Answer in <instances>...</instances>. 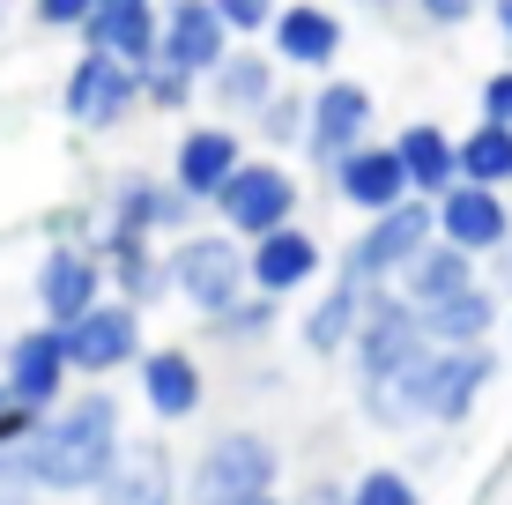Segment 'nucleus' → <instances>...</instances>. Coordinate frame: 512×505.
<instances>
[{"label":"nucleus","instance_id":"obj_1","mask_svg":"<svg viewBox=\"0 0 512 505\" xmlns=\"http://www.w3.org/2000/svg\"><path fill=\"white\" fill-rule=\"evenodd\" d=\"M119 439H127V409H119V394H104V379H90V394H60L52 409L30 416L23 439L8 446V468L30 498H90Z\"/></svg>","mask_w":512,"mask_h":505},{"label":"nucleus","instance_id":"obj_2","mask_svg":"<svg viewBox=\"0 0 512 505\" xmlns=\"http://www.w3.org/2000/svg\"><path fill=\"white\" fill-rule=\"evenodd\" d=\"M490 379H498V350H490V342H431L401 387H409L416 424H446L453 431V424H468V416L483 409Z\"/></svg>","mask_w":512,"mask_h":505},{"label":"nucleus","instance_id":"obj_3","mask_svg":"<svg viewBox=\"0 0 512 505\" xmlns=\"http://www.w3.org/2000/svg\"><path fill=\"white\" fill-rule=\"evenodd\" d=\"M282 483V446L268 431H216V439L193 454V468L179 476V505H245L260 491Z\"/></svg>","mask_w":512,"mask_h":505},{"label":"nucleus","instance_id":"obj_4","mask_svg":"<svg viewBox=\"0 0 512 505\" xmlns=\"http://www.w3.org/2000/svg\"><path fill=\"white\" fill-rule=\"evenodd\" d=\"M431 350V335H423L416 305L401 298L394 283H372L357 305V335H349V364H357V387H372V379H409L416 357Z\"/></svg>","mask_w":512,"mask_h":505},{"label":"nucleus","instance_id":"obj_5","mask_svg":"<svg viewBox=\"0 0 512 505\" xmlns=\"http://www.w3.org/2000/svg\"><path fill=\"white\" fill-rule=\"evenodd\" d=\"M164 283H171V298H186L193 312L231 305L245 290V238H231L223 223L216 231L186 223V231L171 238V253H164Z\"/></svg>","mask_w":512,"mask_h":505},{"label":"nucleus","instance_id":"obj_6","mask_svg":"<svg viewBox=\"0 0 512 505\" xmlns=\"http://www.w3.org/2000/svg\"><path fill=\"white\" fill-rule=\"evenodd\" d=\"M423 238H431V201H423V194H401L394 208L364 216V231L342 246L334 275H342V283H357V290L394 283V275H401V260H409V253L423 246Z\"/></svg>","mask_w":512,"mask_h":505},{"label":"nucleus","instance_id":"obj_7","mask_svg":"<svg viewBox=\"0 0 512 505\" xmlns=\"http://www.w3.org/2000/svg\"><path fill=\"white\" fill-rule=\"evenodd\" d=\"M208 216L223 223L231 238H260L275 223L297 216V171L275 164V156H238V171L208 194Z\"/></svg>","mask_w":512,"mask_h":505},{"label":"nucleus","instance_id":"obj_8","mask_svg":"<svg viewBox=\"0 0 512 505\" xmlns=\"http://www.w3.org/2000/svg\"><path fill=\"white\" fill-rule=\"evenodd\" d=\"M141 312L127 298H112L104 290L97 305H82L75 320H60V350H67V372L75 379H112V372H134L141 357Z\"/></svg>","mask_w":512,"mask_h":505},{"label":"nucleus","instance_id":"obj_9","mask_svg":"<svg viewBox=\"0 0 512 505\" xmlns=\"http://www.w3.org/2000/svg\"><path fill=\"white\" fill-rule=\"evenodd\" d=\"M134 104H141V67H127V60H112V52H90V45H82V60L67 67L60 112L75 119L82 134H112Z\"/></svg>","mask_w":512,"mask_h":505},{"label":"nucleus","instance_id":"obj_10","mask_svg":"<svg viewBox=\"0 0 512 505\" xmlns=\"http://www.w3.org/2000/svg\"><path fill=\"white\" fill-rule=\"evenodd\" d=\"M431 238H446V246H461L475 260L505 253V238H512L505 186H468V179L438 186V194H431Z\"/></svg>","mask_w":512,"mask_h":505},{"label":"nucleus","instance_id":"obj_11","mask_svg":"<svg viewBox=\"0 0 512 505\" xmlns=\"http://www.w3.org/2000/svg\"><path fill=\"white\" fill-rule=\"evenodd\" d=\"M372 90H364V82H349V75H334V82H320V90H305V134H297V142H305V156L312 164H334V156H349L364 142V134H372Z\"/></svg>","mask_w":512,"mask_h":505},{"label":"nucleus","instance_id":"obj_12","mask_svg":"<svg viewBox=\"0 0 512 505\" xmlns=\"http://www.w3.org/2000/svg\"><path fill=\"white\" fill-rule=\"evenodd\" d=\"M97 505H179V454L164 439H119V454L104 461V476L90 483Z\"/></svg>","mask_w":512,"mask_h":505},{"label":"nucleus","instance_id":"obj_13","mask_svg":"<svg viewBox=\"0 0 512 505\" xmlns=\"http://www.w3.org/2000/svg\"><path fill=\"white\" fill-rule=\"evenodd\" d=\"M320 268H327V253L297 216L260 231V238H245V290H260V298H297Z\"/></svg>","mask_w":512,"mask_h":505},{"label":"nucleus","instance_id":"obj_14","mask_svg":"<svg viewBox=\"0 0 512 505\" xmlns=\"http://www.w3.org/2000/svg\"><path fill=\"white\" fill-rule=\"evenodd\" d=\"M82 246L97 253V268H104V290L112 298H127L134 312H149V305H164L171 298V283H164V253H156V238H134V231H112V223H97Z\"/></svg>","mask_w":512,"mask_h":505},{"label":"nucleus","instance_id":"obj_15","mask_svg":"<svg viewBox=\"0 0 512 505\" xmlns=\"http://www.w3.org/2000/svg\"><path fill=\"white\" fill-rule=\"evenodd\" d=\"M104 223H112V231H134V238H179L186 223H201V201L179 194L171 179H156V171H127V179L112 186Z\"/></svg>","mask_w":512,"mask_h":505},{"label":"nucleus","instance_id":"obj_16","mask_svg":"<svg viewBox=\"0 0 512 505\" xmlns=\"http://www.w3.org/2000/svg\"><path fill=\"white\" fill-rule=\"evenodd\" d=\"M30 298H38V320H75L82 305L104 298V268L97 253L82 246V238H52V246L38 253V275H30Z\"/></svg>","mask_w":512,"mask_h":505},{"label":"nucleus","instance_id":"obj_17","mask_svg":"<svg viewBox=\"0 0 512 505\" xmlns=\"http://www.w3.org/2000/svg\"><path fill=\"white\" fill-rule=\"evenodd\" d=\"M67 350H60V327L52 320H38L30 335H15L8 342V364H0V387L15 394V409L23 416H38V409H52L67 394Z\"/></svg>","mask_w":512,"mask_h":505},{"label":"nucleus","instance_id":"obj_18","mask_svg":"<svg viewBox=\"0 0 512 505\" xmlns=\"http://www.w3.org/2000/svg\"><path fill=\"white\" fill-rule=\"evenodd\" d=\"M223 45H231V30L216 23L208 0H164V8H156V60L164 67H179V75L201 82L208 67L223 60Z\"/></svg>","mask_w":512,"mask_h":505},{"label":"nucleus","instance_id":"obj_19","mask_svg":"<svg viewBox=\"0 0 512 505\" xmlns=\"http://www.w3.org/2000/svg\"><path fill=\"white\" fill-rule=\"evenodd\" d=\"M134 372H141V409L156 416V424H186L193 409H201V394H208V379H201V357L193 350H149L141 342V357H134Z\"/></svg>","mask_w":512,"mask_h":505},{"label":"nucleus","instance_id":"obj_20","mask_svg":"<svg viewBox=\"0 0 512 505\" xmlns=\"http://www.w3.org/2000/svg\"><path fill=\"white\" fill-rule=\"evenodd\" d=\"M238 156H245V134L231 127V119L186 127V142L171 149V186H179V194H193V201L208 208V194H216V186L238 171Z\"/></svg>","mask_w":512,"mask_h":505},{"label":"nucleus","instance_id":"obj_21","mask_svg":"<svg viewBox=\"0 0 512 505\" xmlns=\"http://www.w3.org/2000/svg\"><path fill=\"white\" fill-rule=\"evenodd\" d=\"M327 186H334L349 208H357V216H379V208H394L401 194H409V179H401L394 149L372 142V134H364L349 156H334V164H327Z\"/></svg>","mask_w":512,"mask_h":505},{"label":"nucleus","instance_id":"obj_22","mask_svg":"<svg viewBox=\"0 0 512 505\" xmlns=\"http://www.w3.org/2000/svg\"><path fill=\"white\" fill-rule=\"evenodd\" d=\"M268 30H275V60L282 67H334V52H342V15L334 8H320V0H290V8H275L268 15Z\"/></svg>","mask_w":512,"mask_h":505},{"label":"nucleus","instance_id":"obj_23","mask_svg":"<svg viewBox=\"0 0 512 505\" xmlns=\"http://www.w3.org/2000/svg\"><path fill=\"white\" fill-rule=\"evenodd\" d=\"M268 90H275V67H268V52H245V45H223V60L208 67L201 82H193V97H208L223 119H253Z\"/></svg>","mask_w":512,"mask_h":505},{"label":"nucleus","instance_id":"obj_24","mask_svg":"<svg viewBox=\"0 0 512 505\" xmlns=\"http://www.w3.org/2000/svg\"><path fill=\"white\" fill-rule=\"evenodd\" d=\"M475 253H461V246H446V238H423V246L401 260V275H394V290L409 305H438V298H453L461 283H475Z\"/></svg>","mask_w":512,"mask_h":505},{"label":"nucleus","instance_id":"obj_25","mask_svg":"<svg viewBox=\"0 0 512 505\" xmlns=\"http://www.w3.org/2000/svg\"><path fill=\"white\" fill-rule=\"evenodd\" d=\"M416 320H423L431 342H490V335H498V290L475 275V283H461L453 298L416 305Z\"/></svg>","mask_w":512,"mask_h":505},{"label":"nucleus","instance_id":"obj_26","mask_svg":"<svg viewBox=\"0 0 512 505\" xmlns=\"http://www.w3.org/2000/svg\"><path fill=\"white\" fill-rule=\"evenodd\" d=\"M75 30H82L90 52H112V60H127V67L156 60V8H90Z\"/></svg>","mask_w":512,"mask_h":505},{"label":"nucleus","instance_id":"obj_27","mask_svg":"<svg viewBox=\"0 0 512 505\" xmlns=\"http://www.w3.org/2000/svg\"><path fill=\"white\" fill-rule=\"evenodd\" d=\"M386 149H394V164H401V179H409V194L431 201L438 186H453V134H446V127L416 119V127H401Z\"/></svg>","mask_w":512,"mask_h":505},{"label":"nucleus","instance_id":"obj_28","mask_svg":"<svg viewBox=\"0 0 512 505\" xmlns=\"http://www.w3.org/2000/svg\"><path fill=\"white\" fill-rule=\"evenodd\" d=\"M357 305H364V290L334 275V290H327V298L305 312V327H297L305 357H342V350H349V335H357Z\"/></svg>","mask_w":512,"mask_h":505},{"label":"nucleus","instance_id":"obj_29","mask_svg":"<svg viewBox=\"0 0 512 505\" xmlns=\"http://www.w3.org/2000/svg\"><path fill=\"white\" fill-rule=\"evenodd\" d=\"M275 312H282V298H260V290H238L231 305L201 312V320H208V342H223V350H260V342L275 335Z\"/></svg>","mask_w":512,"mask_h":505},{"label":"nucleus","instance_id":"obj_30","mask_svg":"<svg viewBox=\"0 0 512 505\" xmlns=\"http://www.w3.org/2000/svg\"><path fill=\"white\" fill-rule=\"evenodd\" d=\"M453 179H468V186H505V179H512V127L475 119L461 142H453Z\"/></svg>","mask_w":512,"mask_h":505},{"label":"nucleus","instance_id":"obj_31","mask_svg":"<svg viewBox=\"0 0 512 505\" xmlns=\"http://www.w3.org/2000/svg\"><path fill=\"white\" fill-rule=\"evenodd\" d=\"M253 127H260V142H268V149H290L297 134H305V90H268V97H260V112H253Z\"/></svg>","mask_w":512,"mask_h":505},{"label":"nucleus","instance_id":"obj_32","mask_svg":"<svg viewBox=\"0 0 512 505\" xmlns=\"http://www.w3.org/2000/svg\"><path fill=\"white\" fill-rule=\"evenodd\" d=\"M342 505H423V498L416 476H401V468H364L357 483H342Z\"/></svg>","mask_w":512,"mask_h":505},{"label":"nucleus","instance_id":"obj_33","mask_svg":"<svg viewBox=\"0 0 512 505\" xmlns=\"http://www.w3.org/2000/svg\"><path fill=\"white\" fill-rule=\"evenodd\" d=\"M141 104H156V112H186V104H193V75L149 60V67H141Z\"/></svg>","mask_w":512,"mask_h":505},{"label":"nucleus","instance_id":"obj_34","mask_svg":"<svg viewBox=\"0 0 512 505\" xmlns=\"http://www.w3.org/2000/svg\"><path fill=\"white\" fill-rule=\"evenodd\" d=\"M208 8H216V23L231 30V38H260L268 15H275V0H208Z\"/></svg>","mask_w":512,"mask_h":505},{"label":"nucleus","instance_id":"obj_35","mask_svg":"<svg viewBox=\"0 0 512 505\" xmlns=\"http://www.w3.org/2000/svg\"><path fill=\"white\" fill-rule=\"evenodd\" d=\"M90 15V0H30V23L38 30H75Z\"/></svg>","mask_w":512,"mask_h":505},{"label":"nucleus","instance_id":"obj_36","mask_svg":"<svg viewBox=\"0 0 512 505\" xmlns=\"http://www.w3.org/2000/svg\"><path fill=\"white\" fill-rule=\"evenodd\" d=\"M475 8H483V0H416V15H423L431 30H461Z\"/></svg>","mask_w":512,"mask_h":505},{"label":"nucleus","instance_id":"obj_37","mask_svg":"<svg viewBox=\"0 0 512 505\" xmlns=\"http://www.w3.org/2000/svg\"><path fill=\"white\" fill-rule=\"evenodd\" d=\"M483 119H490V127H512V75L483 82Z\"/></svg>","mask_w":512,"mask_h":505},{"label":"nucleus","instance_id":"obj_38","mask_svg":"<svg viewBox=\"0 0 512 505\" xmlns=\"http://www.w3.org/2000/svg\"><path fill=\"white\" fill-rule=\"evenodd\" d=\"M23 424H30V416L15 409V394H8V387H0V454H8V446L23 439Z\"/></svg>","mask_w":512,"mask_h":505},{"label":"nucleus","instance_id":"obj_39","mask_svg":"<svg viewBox=\"0 0 512 505\" xmlns=\"http://www.w3.org/2000/svg\"><path fill=\"white\" fill-rule=\"evenodd\" d=\"M282 505H342V483H305V498H282Z\"/></svg>","mask_w":512,"mask_h":505},{"label":"nucleus","instance_id":"obj_40","mask_svg":"<svg viewBox=\"0 0 512 505\" xmlns=\"http://www.w3.org/2000/svg\"><path fill=\"white\" fill-rule=\"evenodd\" d=\"M90 8H156V0H90Z\"/></svg>","mask_w":512,"mask_h":505},{"label":"nucleus","instance_id":"obj_41","mask_svg":"<svg viewBox=\"0 0 512 505\" xmlns=\"http://www.w3.org/2000/svg\"><path fill=\"white\" fill-rule=\"evenodd\" d=\"M245 505H282V498H275V491H260V498H245Z\"/></svg>","mask_w":512,"mask_h":505},{"label":"nucleus","instance_id":"obj_42","mask_svg":"<svg viewBox=\"0 0 512 505\" xmlns=\"http://www.w3.org/2000/svg\"><path fill=\"white\" fill-rule=\"evenodd\" d=\"M0 30H8V0H0Z\"/></svg>","mask_w":512,"mask_h":505},{"label":"nucleus","instance_id":"obj_43","mask_svg":"<svg viewBox=\"0 0 512 505\" xmlns=\"http://www.w3.org/2000/svg\"><path fill=\"white\" fill-rule=\"evenodd\" d=\"M364 8H386V0H364Z\"/></svg>","mask_w":512,"mask_h":505}]
</instances>
